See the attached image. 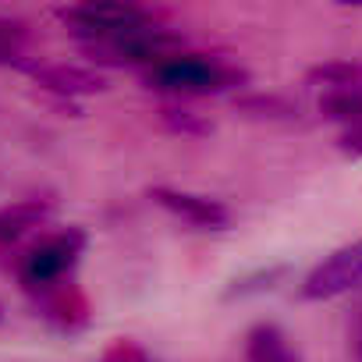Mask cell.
<instances>
[{
  "label": "cell",
  "instance_id": "cell-1",
  "mask_svg": "<svg viewBox=\"0 0 362 362\" xmlns=\"http://www.w3.org/2000/svg\"><path fill=\"white\" fill-rule=\"evenodd\" d=\"M146 89L170 96H221L249 86V71L228 61H214L203 54H174L142 71Z\"/></svg>",
  "mask_w": 362,
  "mask_h": 362
},
{
  "label": "cell",
  "instance_id": "cell-2",
  "mask_svg": "<svg viewBox=\"0 0 362 362\" xmlns=\"http://www.w3.org/2000/svg\"><path fill=\"white\" fill-rule=\"evenodd\" d=\"M86 57L93 64H107V68H153L174 54H185V36L160 29V25H146L114 40H100V43H82Z\"/></svg>",
  "mask_w": 362,
  "mask_h": 362
},
{
  "label": "cell",
  "instance_id": "cell-3",
  "mask_svg": "<svg viewBox=\"0 0 362 362\" xmlns=\"http://www.w3.org/2000/svg\"><path fill=\"white\" fill-rule=\"evenodd\" d=\"M57 15L82 43H100L153 25V15L139 4H96V0H89V4L61 8Z\"/></svg>",
  "mask_w": 362,
  "mask_h": 362
},
{
  "label": "cell",
  "instance_id": "cell-4",
  "mask_svg": "<svg viewBox=\"0 0 362 362\" xmlns=\"http://www.w3.org/2000/svg\"><path fill=\"white\" fill-rule=\"evenodd\" d=\"M86 249V231L82 228H64L50 238H43L40 245L29 249V256L22 259L18 267V277L25 288L33 291H43V288H54L82 256Z\"/></svg>",
  "mask_w": 362,
  "mask_h": 362
},
{
  "label": "cell",
  "instance_id": "cell-5",
  "mask_svg": "<svg viewBox=\"0 0 362 362\" xmlns=\"http://www.w3.org/2000/svg\"><path fill=\"white\" fill-rule=\"evenodd\" d=\"M358 284H362V238L351 242V245H341L323 263H316L305 274L298 295L305 302H327V298H337V295H344Z\"/></svg>",
  "mask_w": 362,
  "mask_h": 362
},
{
  "label": "cell",
  "instance_id": "cell-6",
  "mask_svg": "<svg viewBox=\"0 0 362 362\" xmlns=\"http://www.w3.org/2000/svg\"><path fill=\"white\" fill-rule=\"evenodd\" d=\"M149 199L160 210H167V214H174L181 221H189L196 228H228V221H231L228 206L221 199H210V196L181 192V189H167V185H153L149 189Z\"/></svg>",
  "mask_w": 362,
  "mask_h": 362
},
{
  "label": "cell",
  "instance_id": "cell-7",
  "mask_svg": "<svg viewBox=\"0 0 362 362\" xmlns=\"http://www.w3.org/2000/svg\"><path fill=\"white\" fill-rule=\"evenodd\" d=\"M25 75H33L43 89L57 93V96H96V93H107V78L93 68H78V64H36V61H25L22 64Z\"/></svg>",
  "mask_w": 362,
  "mask_h": 362
},
{
  "label": "cell",
  "instance_id": "cell-8",
  "mask_svg": "<svg viewBox=\"0 0 362 362\" xmlns=\"http://www.w3.org/2000/svg\"><path fill=\"white\" fill-rule=\"evenodd\" d=\"M245 362H302V355L277 323H256L245 334Z\"/></svg>",
  "mask_w": 362,
  "mask_h": 362
},
{
  "label": "cell",
  "instance_id": "cell-9",
  "mask_svg": "<svg viewBox=\"0 0 362 362\" xmlns=\"http://www.w3.org/2000/svg\"><path fill=\"white\" fill-rule=\"evenodd\" d=\"M50 210H54V203H47V199H22L15 206H4L0 210V245H11L22 235H29L33 228H40L50 217Z\"/></svg>",
  "mask_w": 362,
  "mask_h": 362
},
{
  "label": "cell",
  "instance_id": "cell-10",
  "mask_svg": "<svg viewBox=\"0 0 362 362\" xmlns=\"http://www.w3.org/2000/svg\"><path fill=\"white\" fill-rule=\"evenodd\" d=\"M235 110L252 117V121H295L298 117V103H291L281 93H249V96H235Z\"/></svg>",
  "mask_w": 362,
  "mask_h": 362
},
{
  "label": "cell",
  "instance_id": "cell-11",
  "mask_svg": "<svg viewBox=\"0 0 362 362\" xmlns=\"http://www.w3.org/2000/svg\"><path fill=\"white\" fill-rule=\"evenodd\" d=\"M309 86H323V93L330 89H362V61H323L313 64L305 71Z\"/></svg>",
  "mask_w": 362,
  "mask_h": 362
},
{
  "label": "cell",
  "instance_id": "cell-12",
  "mask_svg": "<svg viewBox=\"0 0 362 362\" xmlns=\"http://www.w3.org/2000/svg\"><path fill=\"white\" fill-rule=\"evenodd\" d=\"M320 114L327 121H337L341 128L362 121V89H330L320 96Z\"/></svg>",
  "mask_w": 362,
  "mask_h": 362
},
{
  "label": "cell",
  "instance_id": "cell-13",
  "mask_svg": "<svg viewBox=\"0 0 362 362\" xmlns=\"http://www.w3.org/2000/svg\"><path fill=\"white\" fill-rule=\"evenodd\" d=\"M25 47H29V29L18 18L0 15V64H25Z\"/></svg>",
  "mask_w": 362,
  "mask_h": 362
},
{
  "label": "cell",
  "instance_id": "cell-14",
  "mask_svg": "<svg viewBox=\"0 0 362 362\" xmlns=\"http://www.w3.org/2000/svg\"><path fill=\"white\" fill-rule=\"evenodd\" d=\"M160 124L174 135H189V139H199V135H210L214 124L203 121L196 110H185V107H163L160 110Z\"/></svg>",
  "mask_w": 362,
  "mask_h": 362
},
{
  "label": "cell",
  "instance_id": "cell-15",
  "mask_svg": "<svg viewBox=\"0 0 362 362\" xmlns=\"http://www.w3.org/2000/svg\"><path fill=\"white\" fill-rule=\"evenodd\" d=\"M337 149H341L344 156H362V121L341 128V135H337Z\"/></svg>",
  "mask_w": 362,
  "mask_h": 362
},
{
  "label": "cell",
  "instance_id": "cell-16",
  "mask_svg": "<svg viewBox=\"0 0 362 362\" xmlns=\"http://www.w3.org/2000/svg\"><path fill=\"white\" fill-rule=\"evenodd\" d=\"M348 351L355 362H362V302L355 305V313L348 320Z\"/></svg>",
  "mask_w": 362,
  "mask_h": 362
},
{
  "label": "cell",
  "instance_id": "cell-17",
  "mask_svg": "<svg viewBox=\"0 0 362 362\" xmlns=\"http://www.w3.org/2000/svg\"><path fill=\"white\" fill-rule=\"evenodd\" d=\"M103 362H153L142 348H135V344H128V341H121L117 348H110V355L103 358Z\"/></svg>",
  "mask_w": 362,
  "mask_h": 362
}]
</instances>
